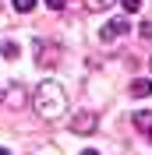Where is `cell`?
Masks as SVG:
<instances>
[{
  "mask_svg": "<svg viewBox=\"0 0 152 155\" xmlns=\"http://www.w3.org/2000/svg\"><path fill=\"white\" fill-rule=\"evenodd\" d=\"M32 102H36V113H39V116L53 120V116H60V113H64V102H67V95H64V88H60L57 81H43V85L36 88Z\"/></svg>",
  "mask_w": 152,
  "mask_h": 155,
  "instance_id": "cell-1",
  "label": "cell"
},
{
  "mask_svg": "<svg viewBox=\"0 0 152 155\" xmlns=\"http://www.w3.org/2000/svg\"><path fill=\"white\" fill-rule=\"evenodd\" d=\"M127 28H131V21H127V18H113V21H106V25H103V32H99V35H103V42H110V39L124 35Z\"/></svg>",
  "mask_w": 152,
  "mask_h": 155,
  "instance_id": "cell-2",
  "label": "cell"
},
{
  "mask_svg": "<svg viewBox=\"0 0 152 155\" xmlns=\"http://www.w3.org/2000/svg\"><path fill=\"white\" fill-rule=\"evenodd\" d=\"M134 127L152 141V113H134Z\"/></svg>",
  "mask_w": 152,
  "mask_h": 155,
  "instance_id": "cell-3",
  "label": "cell"
},
{
  "mask_svg": "<svg viewBox=\"0 0 152 155\" xmlns=\"http://www.w3.org/2000/svg\"><path fill=\"white\" fill-rule=\"evenodd\" d=\"M131 95H134V99H145V95H152V81H149V78H138V81L131 85Z\"/></svg>",
  "mask_w": 152,
  "mask_h": 155,
  "instance_id": "cell-4",
  "label": "cell"
},
{
  "mask_svg": "<svg viewBox=\"0 0 152 155\" xmlns=\"http://www.w3.org/2000/svg\"><path fill=\"white\" fill-rule=\"evenodd\" d=\"M74 127H78V134H92V127H95V116H78V120H74Z\"/></svg>",
  "mask_w": 152,
  "mask_h": 155,
  "instance_id": "cell-5",
  "label": "cell"
},
{
  "mask_svg": "<svg viewBox=\"0 0 152 155\" xmlns=\"http://www.w3.org/2000/svg\"><path fill=\"white\" fill-rule=\"evenodd\" d=\"M0 57H4V60H14V57H18V46H14V42H0Z\"/></svg>",
  "mask_w": 152,
  "mask_h": 155,
  "instance_id": "cell-6",
  "label": "cell"
},
{
  "mask_svg": "<svg viewBox=\"0 0 152 155\" xmlns=\"http://www.w3.org/2000/svg\"><path fill=\"white\" fill-rule=\"evenodd\" d=\"M11 4H14V11H32L39 0H11Z\"/></svg>",
  "mask_w": 152,
  "mask_h": 155,
  "instance_id": "cell-7",
  "label": "cell"
},
{
  "mask_svg": "<svg viewBox=\"0 0 152 155\" xmlns=\"http://www.w3.org/2000/svg\"><path fill=\"white\" fill-rule=\"evenodd\" d=\"M85 4H88V7H92V11H106V7H110V4H113V0H85Z\"/></svg>",
  "mask_w": 152,
  "mask_h": 155,
  "instance_id": "cell-8",
  "label": "cell"
},
{
  "mask_svg": "<svg viewBox=\"0 0 152 155\" xmlns=\"http://www.w3.org/2000/svg\"><path fill=\"white\" fill-rule=\"evenodd\" d=\"M124 7H127V14H134V11L142 7V0H124Z\"/></svg>",
  "mask_w": 152,
  "mask_h": 155,
  "instance_id": "cell-9",
  "label": "cell"
},
{
  "mask_svg": "<svg viewBox=\"0 0 152 155\" xmlns=\"http://www.w3.org/2000/svg\"><path fill=\"white\" fill-rule=\"evenodd\" d=\"M64 4H67V0H46V7H50V11H60Z\"/></svg>",
  "mask_w": 152,
  "mask_h": 155,
  "instance_id": "cell-10",
  "label": "cell"
},
{
  "mask_svg": "<svg viewBox=\"0 0 152 155\" xmlns=\"http://www.w3.org/2000/svg\"><path fill=\"white\" fill-rule=\"evenodd\" d=\"M142 35H145V39H152V21H145V25H142Z\"/></svg>",
  "mask_w": 152,
  "mask_h": 155,
  "instance_id": "cell-11",
  "label": "cell"
},
{
  "mask_svg": "<svg viewBox=\"0 0 152 155\" xmlns=\"http://www.w3.org/2000/svg\"><path fill=\"white\" fill-rule=\"evenodd\" d=\"M81 155H99V152H92V148H85V152H81Z\"/></svg>",
  "mask_w": 152,
  "mask_h": 155,
  "instance_id": "cell-12",
  "label": "cell"
},
{
  "mask_svg": "<svg viewBox=\"0 0 152 155\" xmlns=\"http://www.w3.org/2000/svg\"><path fill=\"white\" fill-rule=\"evenodd\" d=\"M0 155H11V152H7V148H0Z\"/></svg>",
  "mask_w": 152,
  "mask_h": 155,
  "instance_id": "cell-13",
  "label": "cell"
}]
</instances>
